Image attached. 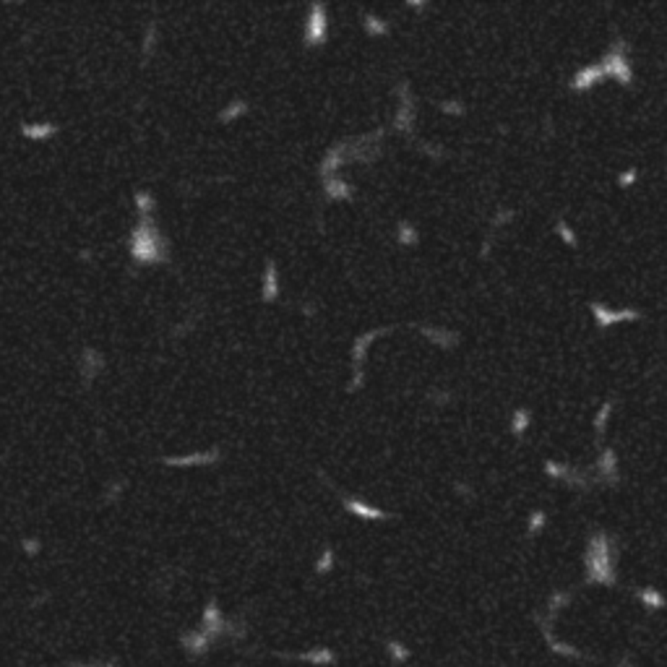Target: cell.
Here are the masks:
<instances>
[{
    "mask_svg": "<svg viewBox=\"0 0 667 667\" xmlns=\"http://www.w3.org/2000/svg\"><path fill=\"white\" fill-rule=\"evenodd\" d=\"M599 66H602L605 79L621 83L626 89L633 86V81H636V70H633V63H631V47H628V42L623 37H615L610 42L608 52L599 58Z\"/></svg>",
    "mask_w": 667,
    "mask_h": 667,
    "instance_id": "obj_1",
    "label": "cell"
},
{
    "mask_svg": "<svg viewBox=\"0 0 667 667\" xmlns=\"http://www.w3.org/2000/svg\"><path fill=\"white\" fill-rule=\"evenodd\" d=\"M589 316L595 321V326L599 331H608V328L623 326V323H636L641 321L644 313L639 308H610V305L599 303V300H589Z\"/></svg>",
    "mask_w": 667,
    "mask_h": 667,
    "instance_id": "obj_2",
    "label": "cell"
},
{
    "mask_svg": "<svg viewBox=\"0 0 667 667\" xmlns=\"http://www.w3.org/2000/svg\"><path fill=\"white\" fill-rule=\"evenodd\" d=\"M542 472H545V477L561 482V485H566V488H574V490H586V488L592 485V480H589L586 472L571 467V464H563L561 459H548V461L542 464Z\"/></svg>",
    "mask_w": 667,
    "mask_h": 667,
    "instance_id": "obj_3",
    "label": "cell"
},
{
    "mask_svg": "<svg viewBox=\"0 0 667 667\" xmlns=\"http://www.w3.org/2000/svg\"><path fill=\"white\" fill-rule=\"evenodd\" d=\"M595 477H597V482H605L610 488L621 485V459H618V451L613 446L599 448L597 461H595Z\"/></svg>",
    "mask_w": 667,
    "mask_h": 667,
    "instance_id": "obj_4",
    "label": "cell"
},
{
    "mask_svg": "<svg viewBox=\"0 0 667 667\" xmlns=\"http://www.w3.org/2000/svg\"><path fill=\"white\" fill-rule=\"evenodd\" d=\"M605 81V73H602V66L597 63H586V66H581V68L574 70V76H571V81H568V86H571V92L576 94H584V92H592L595 86H599V83Z\"/></svg>",
    "mask_w": 667,
    "mask_h": 667,
    "instance_id": "obj_5",
    "label": "cell"
},
{
    "mask_svg": "<svg viewBox=\"0 0 667 667\" xmlns=\"http://www.w3.org/2000/svg\"><path fill=\"white\" fill-rule=\"evenodd\" d=\"M532 422H535V417H532V410L529 407H516L511 412V417H508V433L514 435L516 441H524V435L529 433Z\"/></svg>",
    "mask_w": 667,
    "mask_h": 667,
    "instance_id": "obj_6",
    "label": "cell"
},
{
    "mask_svg": "<svg viewBox=\"0 0 667 667\" xmlns=\"http://www.w3.org/2000/svg\"><path fill=\"white\" fill-rule=\"evenodd\" d=\"M305 37L310 39V45H321L326 39V11L321 6L313 8V16H310V21L305 26Z\"/></svg>",
    "mask_w": 667,
    "mask_h": 667,
    "instance_id": "obj_7",
    "label": "cell"
},
{
    "mask_svg": "<svg viewBox=\"0 0 667 667\" xmlns=\"http://www.w3.org/2000/svg\"><path fill=\"white\" fill-rule=\"evenodd\" d=\"M420 331H422V334H425V337H428V339L433 341V344H438L441 350H451V347H457V344H459V334H454V331H448V328L422 326Z\"/></svg>",
    "mask_w": 667,
    "mask_h": 667,
    "instance_id": "obj_8",
    "label": "cell"
},
{
    "mask_svg": "<svg viewBox=\"0 0 667 667\" xmlns=\"http://www.w3.org/2000/svg\"><path fill=\"white\" fill-rule=\"evenodd\" d=\"M613 412H615V399L610 397L605 399L602 404L597 407V412H595V417H592V428H595V433L602 438L605 435V430H608L610 420H613Z\"/></svg>",
    "mask_w": 667,
    "mask_h": 667,
    "instance_id": "obj_9",
    "label": "cell"
},
{
    "mask_svg": "<svg viewBox=\"0 0 667 667\" xmlns=\"http://www.w3.org/2000/svg\"><path fill=\"white\" fill-rule=\"evenodd\" d=\"M552 232H555V237L561 240L566 248H571V250H576L579 248V232H576L571 224L566 222V219H555V224H552Z\"/></svg>",
    "mask_w": 667,
    "mask_h": 667,
    "instance_id": "obj_10",
    "label": "cell"
},
{
    "mask_svg": "<svg viewBox=\"0 0 667 667\" xmlns=\"http://www.w3.org/2000/svg\"><path fill=\"white\" fill-rule=\"evenodd\" d=\"M397 240H399V246L412 248L420 243V232L415 230V224L412 222H399L397 224Z\"/></svg>",
    "mask_w": 667,
    "mask_h": 667,
    "instance_id": "obj_11",
    "label": "cell"
},
{
    "mask_svg": "<svg viewBox=\"0 0 667 667\" xmlns=\"http://www.w3.org/2000/svg\"><path fill=\"white\" fill-rule=\"evenodd\" d=\"M514 222H516V209H495V214H492L490 219V230L498 232V230H506L508 224Z\"/></svg>",
    "mask_w": 667,
    "mask_h": 667,
    "instance_id": "obj_12",
    "label": "cell"
},
{
    "mask_svg": "<svg viewBox=\"0 0 667 667\" xmlns=\"http://www.w3.org/2000/svg\"><path fill=\"white\" fill-rule=\"evenodd\" d=\"M365 32L373 37H386L388 34V23L381 19V16H373V13H365Z\"/></svg>",
    "mask_w": 667,
    "mask_h": 667,
    "instance_id": "obj_13",
    "label": "cell"
},
{
    "mask_svg": "<svg viewBox=\"0 0 667 667\" xmlns=\"http://www.w3.org/2000/svg\"><path fill=\"white\" fill-rule=\"evenodd\" d=\"M639 180H641V170H639V167H626V170H621V172L615 175V186L626 190V188L636 186Z\"/></svg>",
    "mask_w": 667,
    "mask_h": 667,
    "instance_id": "obj_14",
    "label": "cell"
},
{
    "mask_svg": "<svg viewBox=\"0 0 667 667\" xmlns=\"http://www.w3.org/2000/svg\"><path fill=\"white\" fill-rule=\"evenodd\" d=\"M545 524H548V511L535 508V511L529 514V519H527V535H529V537H535L537 532H542V529H545Z\"/></svg>",
    "mask_w": 667,
    "mask_h": 667,
    "instance_id": "obj_15",
    "label": "cell"
},
{
    "mask_svg": "<svg viewBox=\"0 0 667 667\" xmlns=\"http://www.w3.org/2000/svg\"><path fill=\"white\" fill-rule=\"evenodd\" d=\"M438 110H441L444 115H451V117L467 115V107L461 105L459 99H444V102H438Z\"/></svg>",
    "mask_w": 667,
    "mask_h": 667,
    "instance_id": "obj_16",
    "label": "cell"
},
{
    "mask_svg": "<svg viewBox=\"0 0 667 667\" xmlns=\"http://www.w3.org/2000/svg\"><path fill=\"white\" fill-rule=\"evenodd\" d=\"M274 295H277V274H274V266H269V271H266V290H263V297H266V300H274Z\"/></svg>",
    "mask_w": 667,
    "mask_h": 667,
    "instance_id": "obj_17",
    "label": "cell"
},
{
    "mask_svg": "<svg viewBox=\"0 0 667 667\" xmlns=\"http://www.w3.org/2000/svg\"><path fill=\"white\" fill-rule=\"evenodd\" d=\"M457 492H461V495H467V498H472V488H469L467 482H459L457 488H454Z\"/></svg>",
    "mask_w": 667,
    "mask_h": 667,
    "instance_id": "obj_18",
    "label": "cell"
}]
</instances>
